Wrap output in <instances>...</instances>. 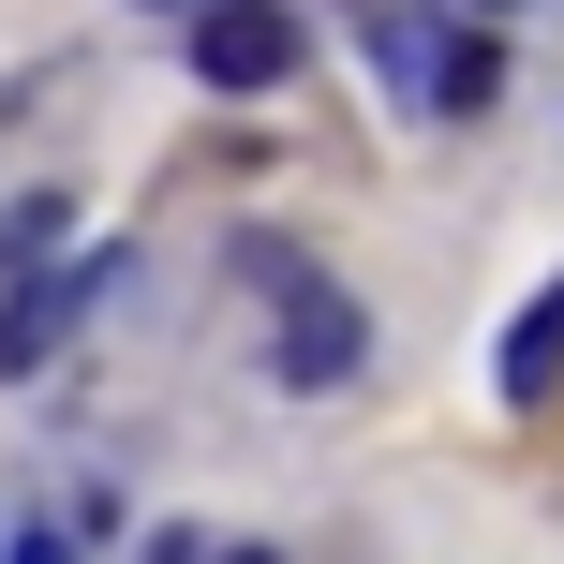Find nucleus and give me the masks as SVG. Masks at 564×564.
<instances>
[{"instance_id": "obj_1", "label": "nucleus", "mask_w": 564, "mask_h": 564, "mask_svg": "<svg viewBox=\"0 0 564 564\" xmlns=\"http://www.w3.org/2000/svg\"><path fill=\"white\" fill-rule=\"evenodd\" d=\"M371 75H387L401 105L476 119L490 89H506V59H490V30H476V15H387V30H371Z\"/></svg>"}, {"instance_id": "obj_2", "label": "nucleus", "mask_w": 564, "mask_h": 564, "mask_svg": "<svg viewBox=\"0 0 564 564\" xmlns=\"http://www.w3.org/2000/svg\"><path fill=\"white\" fill-rule=\"evenodd\" d=\"M268 282H282V387H341V371H357V341H371L357 297H341L327 268H297V253H282Z\"/></svg>"}, {"instance_id": "obj_3", "label": "nucleus", "mask_w": 564, "mask_h": 564, "mask_svg": "<svg viewBox=\"0 0 564 564\" xmlns=\"http://www.w3.org/2000/svg\"><path fill=\"white\" fill-rule=\"evenodd\" d=\"M194 75L208 89H282L297 75V15L282 0H194Z\"/></svg>"}, {"instance_id": "obj_4", "label": "nucleus", "mask_w": 564, "mask_h": 564, "mask_svg": "<svg viewBox=\"0 0 564 564\" xmlns=\"http://www.w3.org/2000/svg\"><path fill=\"white\" fill-rule=\"evenodd\" d=\"M59 341H75V268H45V282H15V297H0V371H15V387L59 357Z\"/></svg>"}, {"instance_id": "obj_5", "label": "nucleus", "mask_w": 564, "mask_h": 564, "mask_svg": "<svg viewBox=\"0 0 564 564\" xmlns=\"http://www.w3.org/2000/svg\"><path fill=\"white\" fill-rule=\"evenodd\" d=\"M550 371H564V282H550V297H535V312L506 327V401H535Z\"/></svg>"}, {"instance_id": "obj_6", "label": "nucleus", "mask_w": 564, "mask_h": 564, "mask_svg": "<svg viewBox=\"0 0 564 564\" xmlns=\"http://www.w3.org/2000/svg\"><path fill=\"white\" fill-rule=\"evenodd\" d=\"M15 564H75V535H15Z\"/></svg>"}, {"instance_id": "obj_7", "label": "nucleus", "mask_w": 564, "mask_h": 564, "mask_svg": "<svg viewBox=\"0 0 564 564\" xmlns=\"http://www.w3.org/2000/svg\"><path fill=\"white\" fill-rule=\"evenodd\" d=\"M208 564H282V550H208Z\"/></svg>"}]
</instances>
